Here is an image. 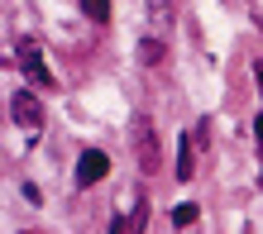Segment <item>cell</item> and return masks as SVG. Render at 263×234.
<instances>
[{"instance_id": "cell-1", "label": "cell", "mask_w": 263, "mask_h": 234, "mask_svg": "<svg viewBox=\"0 0 263 234\" xmlns=\"http://www.w3.org/2000/svg\"><path fill=\"white\" fill-rule=\"evenodd\" d=\"M10 120L24 124V129H43V101L34 91H14L10 96Z\"/></svg>"}, {"instance_id": "cell-2", "label": "cell", "mask_w": 263, "mask_h": 234, "mask_svg": "<svg viewBox=\"0 0 263 234\" xmlns=\"http://www.w3.org/2000/svg\"><path fill=\"white\" fill-rule=\"evenodd\" d=\"M20 67H24V76H29L34 86H53V72H48V62H43V53H39L29 38H20Z\"/></svg>"}, {"instance_id": "cell-3", "label": "cell", "mask_w": 263, "mask_h": 234, "mask_svg": "<svg viewBox=\"0 0 263 234\" xmlns=\"http://www.w3.org/2000/svg\"><path fill=\"white\" fill-rule=\"evenodd\" d=\"M105 172H110V158H105L101 148H86L82 158H77V186H96Z\"/></svg>"}, {"instance_id": "cell-4", "label": "cell", "mask_w": 263, "mask_h": 234, "mask_svg": "<svg viewBox=\"0 0 263 234\" xmlns=\"http://www.w3.org/2000/svg\"><path fill=\"white\" fill-rule=\"evenodd\" d=\"M134 148H139V167H144V172H158V139H153L148 120L134 124Z\"/></svg>"}, {"instance_id": "cell-5", "label": "cell", "mask_w": 263, "mask_h": 234, "mask_svg": "<svg viewBox=\"0 0 263 234\" xmlns=\"http://www.w3.org/2000/svg\"><path fill=\"white\" fill-rule=\"evenodd\" d=\"M192 172H196V129L177 139V182H192Z\"/></svg>"}, {"instance_id": "cell-6", "label": "cell", "mask_w": 263, "mask_h": 234, "mask_svg": "<svg viewBox=\"0 0 263 234\" xmlns=\"http://www.w3.org/2000/svg\"><path fill=\"white\" fill-rule=\"evenodd\" d=\"M163 38H144V43H139V62H144V67H158V62H163Z\"/></svg>"}, {"instance_id": "cell-7", "label": "cell", "mask_w": 263, "mask_h": 234, "mask_svg": "<svg viewBox=\"0 0 263 234\" xmlns=\"http://www.w3.org/2000/svg\"><path fill=\"white\" fill-rule=\"evenodd\" d=\"M148 20H153V29H167L173 24V0H148Z\"/></svg>"}, {"instance_id": "cell-8", "label": "cell", "mask_w": 263, "mask_h": 234, "mask_svg": "<svg viewBox=\"0 0 263 234\" xmlns=\"http://www.w3.org/2000/svg\"><path fill=\"white\" fill-rule=\"evenodd\" d=\"M144 225H148V201L139 196V201H134V210H129V234H144Z\"/></svg>"}, {"instance_id": "cell-9", "label": "cell", "mask_w": 263, "mask_h": 234, "mask_svg": "<svg viewBox=\"0 0 263 234\" xmlns=\"http://www.w3.org/2000/svg\"><path fill=\"white\" fill-rule=\"evenodd\" d=\"M82 10H86V20H96V24L110 20V0H82Z\"/></svg>"}, {"instance_id": "cell-10", "label": "cell", "mask_w": 263, "mask_h": 234, "mask_svg": "<svg viewBox=\"0 0 263 234\" xmlns=\"http://www.w3.org/2000/svg\"><path fill=\"white\" fill-rule=\"evenodd\" d=\"M196 215H201V210L192 206V201H182V206L173 210V225H177V229H187V225H196Z\"/></svg>"}, {"instance_id": "cell-11", "label": "cell", "mask_w": 263, "mask_h": 234, "mask_svg": "<svg viewBox=\"0 0 263 234\" xmlns=\"http://www.w3.org/2000/svg\"><path fill=\"white\" fill-rule=\"evenodd\" d=\"M254 134H258V144H263V115H258V120H254Z\"/></svg>"}, {"instance_id": "cell-12", "label": "cell", "mask_w": 263, "mask_h": 234, "mask_svg": "<svg viewBox=\"0 0 263 234\" xmlns=\"http://www.w3.org/2000/svg\"><path fill=\"white\" fill-rule=\"evenodd\" d=\"M258 29H263V20H258Z\"/></svg>"}, {"instance_id": "cell-13", "label": "cell", "mask_w": 263, "mask_h": 234, "mask_svg": "<svg viewBox=\"0 0 263 234\" xmlns=\"http://www.w3.org/2000/svg\"><path fill=\"white\" fill-rule=\"evenodd\" d=\"M258 186H263V182H258Z\"/></svg>"}]
</instances>
